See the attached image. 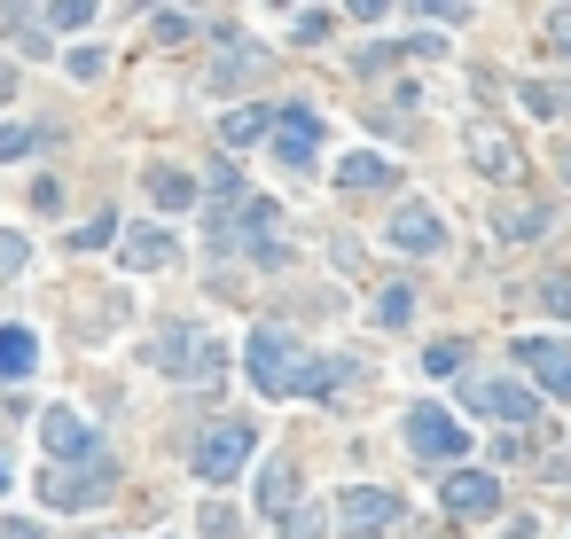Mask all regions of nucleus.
Instances as JSON below:
<instances>
[{
    "mask_svg": "<svg viewBox=\"0 0 571 539\" xmlns=\"http://www.w3.org/2000/svg\"><path fill=\"white\" fill-rule=\"evenodd\" d=\"M243 368H251V384H259L267 399H298V391H313V359H305L298 336L274 328V321H259L251 336H243Z\"/></svg>",
    "mask_w": 571,
    "mask_h": 539,
    "instance_id": "1",
    "label": "nucleus"
},
{
    "mask_svg": "<svg viewBox=\"0 0 571 539\" xmlns=\"http://www.w3.org/2000/svg\"><path fill=\"white\" fill-rule=\"evenodd\" d=\"M40 493H47V508H103L118 493V454L103 445L95 462H63V470L40 477Z\"/></svg>",
    "mask_w": 571,
    "mask_h": 539,
    "instance_id": "2",
    "label": "nucleus"
},
{
    "mask_svg": "<svg viewBox=\"0 0 571 539\" xmlns=\"http://www.w3.org/2000/svg\"><path fill=\"white\" fill-rule=\"evenodd\" d=\"M251 454H259V422L235 414V422H219V430L196 438V477H204V485H235Z\"/></svg>",
    "mask_w": 571,
    "mask_h": 539,
    "instance_id": "3",
    "label": "nucleus"
},
{
    "mask_svg": "<svg viewBox=\"0 0 571 539\" xmlns=\"http://www.w3.org/2000/svg\"><path fill=\"white\" fill-rule=\"evenodd\" d=\"M40 445H47V470H63V462H95V454H103V438L78 422L71 407H47V414H40Z\"/></svg>",
    "mask_w": 571,
    "mask_h": 539,
    "instance_id": "4",
    "label": "nucleus"
},
{
    "mask_svg": "<svg viewBox=\"0 0 571 539\" xmlns=\"http://www.w3.org/2000/svg\"><path fill=\"white\" fill-rule=\"evenodd\" d=\"M407 445H416L423 462H431V454H439V462H462L470 438H462V422H454L446 407H416V414H407Z\"/></svg>",
    "mask_w": 571,
    "mask_h": 539,
    "instance_id": "5",
    "label": "nucleus"
},
{
    "mask_svg": "<svg viewBox=\"0 0 571 539\" xmlns=\"http://www.w3.org/2000/svg\"><path fill=\"white\" fill-rule=\"evenodd\" d=\"M173 258H181L173 227H126L118 235V266H126V274H157V266H173Z\"/></svg>",
    "mask_w": 571,
    "mask_h": 539,
    "instance_id": "6",
    "label": "nucleus"
},
{
    "mask_svg": "<svg viewBox=\"0 0 571 539\" xmlns=\"http://www.w3.org/2000/svg\"><path fill=\"white\" fill-rule=\"evenodd\" d=\"M157 359H165L173 376L204 384V376L219 368V344H212V328H173V336H165V352H157Z\"/></svg>",
    "mask_w": 571,
    "mask_h": 539,
    "instance_id": "7",
    "label": "nucleus"
},
{
    "mask_svg": "<svg viewBox=\"0 0 571 539\" xmlns=\"http://www.w3.org/2000/svg\"><path fill=\"white\" fill-rule=\"evenodd\" d=\"M313 157H321V118H313V110H282V118H274V164L305 172Z\"/></svg>",
    "mask_w": 571,
    "mask_h": 539,
    "instance_id": "8",
    "label": "nucleus"
},
{
    "mask_svg": "<svg viewBox=\"0 0 571 539\" xmlns=\"http://www.w3.org/2000/svg\"><path fill=\"white\" fill-rule=\"evenodd\" d=\"M391 250H446V219H439V204H399L391 212Z\"/></svg>",
    "mask_w": 571,
    "mask_h": 539,
    "instance_id": "9",
    "label": "nucleus"
},
{
    "mask_svg": "<svg viewBox=\"0 0 571 539\" xmlns=\"http://www.w3.org/2000/svg\"><path fill=\"white\" fill-rule=\"evenodd\" d=\"M517 359H525L556 399H571V344H563V336H517Z\"/></svg>",
    "mask_w": 571,
    "mask_h": 539,
    "instance_id": "10",
    "label": "nucleus"
},
{
    "mask_svg": "<svg viewBox=\"0 0 571 539\" xmlns=\"http://www.w3.org/2000/svg\"><path fill=\"white\" fill-rule=\"evenodd\" d=\"M446 508L454 516H494L502 508V477L494 470H454L446 477Z\"/></svg>",
    "mask_w": 571,
    "mask_h": 539,
    "instance_id": "11",
    "label": "nucleus"
},
{
    "mask_svg": "<svg viewBox=\"0 0 571 539\" xmlns=\"http://www.w3.org/2000/svg\"><path fill=\"white\" fill-rule=\"evenodd\" d=\"M470 399H477L485 414H502V422H532V407H540L517 376H485V384H470Z\"/></svg>",
    "mask_w": 571,
    "mask_h": 539,
    "instance_id": "12",
    "label": "nucleus"
},
{
    "mask_svg": "<svg viewBox=\"0 0 571 539\" xmlns=\"http://www.w3.org/2000/svg\"><path fill=\"white\" fill-rule=\"evenodd\" d=\"M337 516L360 524V531H368V524H399V493H368V485H353V493L337 500Z\"/></svg>",
    "mask_w": 571,
    "mask_h": 539,
    "instance_id": "13",
    "label": "nucleus"
},
{
    "mask_svg": "<svg viewBox=\"0 0 571 539\" xmlns=\"http://www.w3.org/2000/svg\"><path fill=\"white\" fill-rule=\"evenodd\" d=\"M470 164H477V172H494V180H509V172H517L509 133H494V126H470Z\"/></svg>",
    "mask_w": 571,
    "mask_h": 539,
    "instance_id": "14",
    "label": "nucleus"
},
{
    "mask_svg": "<svg viewBox=\"0 0 571 539\" xmlns=\"http://www.w3.org/2000/svg\"><path fill=\"white\" fill-rule=\"evenodd\" d=\"M391 180V164L376 157V149H353V157H337V188H384Z\"/></svg>",
    "mask_w": 571,
    "mask_h": 539,
    "instance_id": "15",
    "label": "nucleus"
},
{
    "mask_svg": "<svg viewBox=\"0 0 571 539\" xmlns=\"http://www.w3.org/2000/svg\"><path fill=\"white\" fill-rule=\"evenodd\" d=\"M32 359H40V336L32 328H0V376H32Z\"/></svg>",
    "mask_w": 571,
    "mask_h": 539,
    "instance_id": "16",
    "label": "nucleus"
},
{
    "mask_svg": "<svg viewBox=\"0 0 571 539\" xmlns=\"http://www.w3.org/2000/svg\"><path fill=\"white\" fill-rule=\"evenodd\" d=\"M259 508H267V516H290V508H298V470H290V462H274V470L259 477Z\"/></svg>",
    "mask_w": 571,
    "mask_h": 539,
    "instance_id": "17",
    "label": "nucleus"
},
{
    "mask_svg": "<svg viewBox=\"0 0 571 539\" xmlns=\"http://www.w3.org/2000/svg\"><path fill=\"white\" fill-rule=\"evenodd\" d=\"M149 204H165V212H188V204H196V180H188V172H165V164H157V172H149Z\"/></svg>",
    "mask_w": 571,
    "mask_h": 539,
    "instance_id": "18",
    "label": "nucleus"
},
{
    "mask_svg": "<svg viewBox=\"0 0 571 539\" xmlns=\"http://www.w3.org/2000/svg\"><path fill=\"white\" fill-rule=\"evenodd\" d=\"M267 126H274L267 110H227V118H219V141H227V149H251Z\"/></svg>",
    "mask_w": 571,
    "mask_h": 539,
    "instance_id": "19",
    "label": "nucleus"
},
{
    "mask_svg": "<svg viewBox=\"0 0 571 539\" xmlns=\"http://www.w3.org/2000/svg\"><path fill=\"white\" fill-rule=\"evenodd\" d=\"M407 313H416V290H407V282H384V298H376V321H384V328H407Z\"/></svg>",
    "mask_w": 571,
    "mask_h": 539,
    "instance_id": "20",
    "label": "nucleus"
},
{
    "mask_svg": "<svg viewBox=\"0 0 571 539\" xmlns=\"http://www.w3.org/2000/svg\"><path fill=\"white\" fill-rule=\"evenodd\" d=\"M525 110H532V118H563L571 95H563V86H548V78H532V86H525Z\"/></svg>",
    "mask_w": 571,
    "mask_h": 539,
    "instance_id": "21",
    "label": "nucleus"
},
{
    "mask_svg": "<svg viewBox=\"0 0 571 539\" xmlns=\"http://www.w3.org/2000/svg\"><path fill=\"white\" fill-rule=\"evenodd\" d=\"M502 235H509V242H532V235H548V212H509Z\"/></svg>",
    "mask_w": 571,
    "mask_h": 539,
    "instance_id": "22",
    "label": "nucleus"
},
{
    "mask_svg": "<svg viewBox=\"0 0 571 539\" xmlns=\"http://www.w3.org/2000/svg\"><path fill=\"white\" fill-rule=\"evenodd\" d=\"M32 149H40L32 126H0V164H9V157H32Z\"/></svg>",
    "mask_w": 571,
    "mask_h": 539,
    "instance_id": "23",
    "label": "nucleus"
},
{
    "mask_svg": "<svg viewBox=\"0 0 571 539\" xmlns=\"http://www.w3.org/2000/svg\"><path fill=\"white\" fill-rule=\"evenodd\" d=\"M423 368H431V376H454V368H462V344H454V336H446V344H431V352H423Z\"/></svg>",
    "mask_w": 571,
    "mask_h": 539,
    "instance_id": "24",
    "label": "nucleus"
},
{
    "mask_svg": "<svg viewBox=\"0 0 571 539\" xmlns=\"http://www.w3.org/2000/svg\"><path fill=\"white\" fill-rule=\"evenodd\" d=\"M540 305H548V313H563V321H571V282H563V274H556V282H540Z\"/></svg>",
    "mask_w": 571,
    "mask_h": 539,
    "instance_id": "25",
    "label": "nucleus"
},
{
    "mask_svg": "<svg viewBox=\"0 0 571 539\" xmlns=\"http://www.w3.org/2000/svg\"><path fill=\"white\" fill-rule=\"evenodd\" d=\"M204 531H212V539H227V531H235V508H219V500H212V508H204Z\"/></svg>",
    "mask_w": 571,
    "mask_h": 539,
    "instance_id": "26",
    "label": "nucleus"
},
{
    "mask_svg": "<svg viewBox=\"0 0 571 539\" xmlns=\"http://www.w3.org/2000/svg\"><path fill=\"white\" fill-rule=\"evenodd\" d=\"M17 266H24V242H17V235H0V274H17Z\"/></svg>",
    "mask_w": 571,
    "mask_h": 539,
    "instance_id": "27",
    "label": "nucleus"
},
{
    "mask_svg": "<svg viewBox=\"0 0 571 539\" xmlns=\"http://www.w3.org/2000/svg\"><path fill=\"white\" fill-rule=\"evenodd\" d=\"M0 539H40V524H24V516H17V524H0Z\"/></svg>",
    "mask_w": 571,
    "mask_h": 539,
    "instance_id": "28",
    "label": "nucleus"
},
{
    "mask_svg": "<svg viewBox=\"0 0 571 539\" xmlns=\"http://www.w3.org/2000/svg\"><path fill=\"white\" fill-rule=\"evenodd\" d=\"M509 539H540V524H525V516H517V524H509Z\"/></svg>",
    "mask_w": 571,
    "mask_h": 539,
    "instance_id": "29",
    "label": "nucleus"
},
{
    "mask_svg": "<svg viewBox=\"0 0 571 539\" xmlns=\"http://www.w3.org/2000/svg\"><path fill=\"white\" fill-rule=\"evenodd\" d=\"M9 477H17V470H9V454H0V493H9Z\"/></svg>",
    "mask_w": 571,
    "mask_h": 539,
    "instance_id": "30",
    "label": "nucleus"
},
{
    "mask_svg": "<svg viewBox=\"0 0 571 539\" xmlns=\"http://www.w3.org/2000/svg\"><path fill=\"white\" fill-rule=\"evenodd\" d=\"M0 103H9V71H0Z\"/></svg>",
    "mask_w": 571,
    "mask_h": 539,
    "instance_id": "31",
    "label": "nucleus"
}]
</instances>
